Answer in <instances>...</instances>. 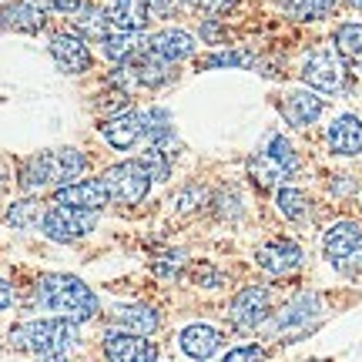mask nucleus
<instances>
[{
	"instance_id": "obj_22",
	"label": "nucleus",
	"mask_w": 362,
	"mask_h": 362,
	"mask_svg": "<svg viewBox=\"0 0 362 362\" xmlns=\"http://www.w3.org/2000/svg\"><path fill=\"white\" fill-rule=\"evenodd\" d=\"M107 17H111V24L117 30H141L148 24V0H111V7H107Z\"/></svg>"
},
{
	"instance_id": "obj_14",
	"label": "nucleus",
	"mask_w": 362,
	"mask_h": 362,
	"mask_svg": "<svg viewBox=\"0 0 362 362\" xmlns=\"http://www.w3.org/2000/svg\"><path fill=\"white\" fill-rule=\"evenodd\" d=\"M362 248V228L356 225V221H336L329 232H325L322 238V252L329 262H336V265H342V262H349L359 255Z\"/></svg>"
},
{
	"instance_id": "obj_36",
	"label": "nucleus",
	"mask_w": 362,
	"mask_h": 362,
	"mask_svg": "<svg viewBox=\"0 0 362 362\" xmlns=\"http://www.w3.org/2000/svg\"><path fill=\"white\" fill-rule=\"evenodd\" d=\"M13 305V285L7 279H0V312Z\"/></svg>"
},
{
	"instance_id": "obj_21",
	"label": "nucleus",
	"mask_w": 362,
	"mask_h": 362,
	"mask_svg": "<svg viewBox=\"0 0 362 362\" xmlns=\"http://www.w3.org/2000/svg\"><path fill=\"white\" fill-rule=\"evenodd\" d=\"M101 44V54L107 57V61H115V64H128L131 57H138V54L144 51V37L138 34V30H111L107 37L98 40Z\"/></svg>"
},
{
	"instance_id": "obj_9",
	"label": "nucleus",
	"mask_w": 362,
	"mask_h": 362,
	"mask_svg": "<svg viewBox=\"0 0 362 362\" xmlns=\"http://www.w3.org/2000/svg\"><path fill=\"white\" fill-rule=\"evenodd\" d=\"M47 51H51L54 64L61 67L64 74H88L94 64V54H90L88 40L81 37L78 30H57L47 37Z\"/></svg>"
},
{
	"instance_id": "obj_34",
	"label": "nucleus",
	"mask_w": 362,
	"mask_h": 362,
	"mask_svg": "<svg viewBox=\"0 0 362 362\" xmlns=\"http://www.w3.org/2000/svg\"><path fill=\"white\" fill-rule=\"evenodd\" d=\"M178 4H192V0H148V11L158 13V17H165V13H171Z\"/></svg>"
},
{
	"instance_id": "obj_5",
	"label": "nucleus",
	"mask_w": 362,
	"mask_h": 362,
	"mask_svg": "<svg viewBox=\"0 0 362 362\" xmlns=\"http://www.w3.org/2000/svg\"><path fill=\"white\" fill-rule=\"evenodd\" d=\"M101 185L107 192V202L115 205H141L148 192H151V175L144 171V165L134 158V161H117L101 175Z\"/></svg>"
},
{
	"instance_id": "obj_38",
	"label": "nucleus",
	"mask_w": 362,
	"mask_h": 362,
	"mask_svg": "<svg viewBox=\"0 0 362 362\" xmlns=\"http://www.w3.org/2000/svg\"><path fill=\"white\" fill-rule=\"evenodd\" d=\"M346 4H349V7H362V0H346Z\"/></svg>"
},
{
	"instance_id": "obj_15",
	"label": "nucleus",
	"mask_w": 362,
	"mask_h": 362,
	"mask_svg": "<svg viewBox=\"0 0 362 362\" xmlns=\"http://www.w3.org/2000/svg\"><path fill=\"white\" fill-rule=\"evenodd\" d=\"M221 342H225V339H221L218 329H211V325H205V322L185 325L178 332V349L194 362H208L221 349Z\"/></svg>"
},
{
	"instance_id": "obj_6",
	"label": "nucleus",
	"mask_w": 362,
	"mask_h": 362,
	"mask_svg": "<svg viewBox=\"0 0 362 362\" xmlns=\"http://www.w3.org/2000/svg\"><path fill=\"white\" fill-rule=\"evenodd\" d=\"M302 81L315 94H342L346 90V67L332 47H315L302 61Z\"/></svg>"
},
{
	"instance_id": "obj_4",
	"label": "nucleus",
	"mask_w": 362,
	"mask_h": 362,
	"mask_svg": "<svg viewBox=\"0 0 362 362\" xmlns=\"http://www.w3.org/2000/svg\"><path fill=\"white\" fill-rule=\"evenodd\" d=\"M322 298L315 296V292H302V296H296L292 302H285L282 309L272 315L269 322H265V332L275 339H298L305 336V332H312L315 325H319V319H322Z\"/></svg>"
},
{
	"instance_id": "obj_24",
	"label": "nucleus",
	"mask_w": 362,
	"mask_h": 362,
	"mask_svg": "<svg viewBox=\"0 0 362 362\" xmlns=\"http://www.w3.org/2000/svg\"><path fill=\"white\" fill-rule=\"evenodd\" d=\"M74 27H78L81 37H90V40H101L115 30L107 11H101V7H81V11L74 13Z\"/></svg>"
},
{
	"instance_id": "obj_29",
	"label": "nucleus",
	"mask_w": 362,
	"mask_h": 362,
	"mask_svg": "<svg viewBox=\"0 0 362 362\" xmlns=\"http://www.w3.org/2000/svg\"><path fill=\"white\" fill-rule=\"evenodd\" d=\"M248 175L255 178V185H259V188H272V185L285 181V171L279 168L269 155H262V151H255V155L248 158Z\"/></svg>"
},
{
	"instance_id": "obj_19",
	"label": "nucleus",
	"mask_w": 362,
	"mask_h": 362,
	"mask_svg": "<svg viewBox=\"0 0 362 362\" xmlns=\"http://www.w3.org/2000/svg\"><path fill=\"white\" fill-rule=\"evenodd\" d=\"M325 111V101L315 90H288L282 98V117L292 128H309Z\"/></svg>"
},
{
	"instance_id": "obj_2",
	"label": "nucleus",
	"mask_w": 362,
	"mask_h": 362,
	"mask_svg": "<svg viewBox=\"0 0 362 362\" xmlns=\"http://www.w3.org/2000/svg\"><path fill=\"white\" fill-rule=\"evenodd\" d=\"M11 346L37 356L40 362H67V352L78 346V322L71 319H30L11 329Z\"/></svg>"
},
{
	"instance_id": "obj_7",
	"label": "nucleus",
	"mask_w": 362,
	"mask_h": 362,
	"mask_svg": "<svg viewBox=\"0 0 362 362\" xmlns=\"http://www.w3.org/2000/svg\"><path fill=\"white\" fill-rule=\"evenodd\" d=\"M98 225V211H78V208H64V205H54L44 211V221H40V232L47 235L51 242H78L84 235L94 232Z\"/></svg>"
},
{
	"instance_id": "obj_35",
	"label": "nucleus",
	"mask_w": 362,
	"mask_h": 362,
	"mask_svg": "<svg viewBox=\"0 0 362 362\" xmlns=\"http://www.w3.org/2000/svg\"><path fill=\"white\" fill-rule=\"evenodd\" d=\"M192 4L194 7H202V11H208V13H225L235 0H192Z\"/></svg>"
},
{
	"instance_id": "obj_16",
	"label": "nucleus",
	"mask_w": 362,
	"mask_h": 362,
	"mask_svg": "<svg viewBox=\"0 0 362 362\" xmlns=\"http://www.w3.org/2000/svg\"><path fill=\"white\" fill-rule=\"evenodd\" d=\"M111 322V332H131V336H151L161 325V315H158L151 305H117L107 315Z\"/></svg>"
},
{
	"instance_id": "obj_28",
	"label": "nucleus",
	"mask_w": 362,
	"mask_h": 362,
	"mask_svg": "<svg viewBox=\"0 0 362 362\" xmlns=\"http://www.w3.org/2000/svg\"><path fill=\"white\" fill-rule=\"evenodd\" d=\"M282 7L296 21H322L336 11V0H285Z\"/></svg>"
},
{
	"instance_id": "obj_10",
	"label": "nucleus",
	"mask_w": 362,
	"mask_h": 362,
	"mask_svg": "<svg viewBox=\"0 0 362 362\" xmlns=\"http://www.w3.org/2000/svg\"><path fill=\"white\" fill-rule=\"evenodd\" d=\"M151 61H161V64H178V61H188L194 54V37L188 30H181V27H165V30H158L151 37L144 40V51Z\"/></svg>"
},
{
	"instance_id": "obj_39",
	"label": "nucleus",
	"mask_w": 362,
	"mask_h": 362,
	"mask_svg": "<svg viewBox=\"0 0 362 362\" xmlns=\"http://www.w3.org/2000/svg\"><path fill=\"white\" fill-rule=\"evenodd\" d=\"M356 259H359V265H362V248H359V255H356Z\"/></svg>"
},
{
	"instance_id": "obj_17",
	"label": "nucleus",
	"mask_w": 362,
	"mask_h": 362,
	"mask_svg": "<svg viewBox=\"0 0 362 362\" xmlns=\"http://www.w3.org/2000/svg\"><path fill=\"white\" fill-rule=\"evenodd\" d=\"M325 144L339 158L362 155V121L356 115H339L325 131Z\"/></svg>"
},
{
	"instance_id": "obj_32",
	"label": "nucleus",
	"mask_w": 362,
	"mask_h": 362,
	"mask_svg": "<svg viewBox=\"0 0 362 362\" xmlns=\"http://www.w3.org/2000/svg\"><path fill=\"white\" fill-rule=\"evenodd\" d=\"M221 362H265V349H262V346H238V349H232Z\"/></svg>"
},
{
	"instance_id": "obj_11",
	"label": "nucleus",
	"mask_w": 362,
	"mask_h": 362,
	"mask_svg": "<svg viewBox=\"0 0 362 362\" xmlns=\"http://www.w3.org/2000/svg\"><path fill=\"white\" fill-rule=\"evenodd\" d=\"M107 362H158V346L144 336L131 332H107L101 342Z\"/></svg>"
},
{
	"instance_id": "obj_20",
	"label": "nucleus",
	"mask_w": 362,
	"mask_h": 362,
	"mask_svg": "<svg viewBox=\"0 0 362 362\" xmlns=\"http://www.w3.org/2000/svg\"><path fill=\"white\" fill-rule=\"evenodd\" d=\"M44 24H47L44 11H40L37 4H30V0H11V4L0 7V27L4 30L37 34V30H44Z\"/></svg>"
},
{
	"instance_id": "obj_37",
	"label": "nucleus",
	"mask_w": 362,
	"mask_h": 362,
	"mask_svg": "<svg viewBox=\"0 0 362 362\" xmlns=\"http://www.w3.org/2000/svg\"><path fill=\"white\" fill-rule=\"evenodd\" d=\"M202 37H205V40H218V37H221L218 24H211V21H205V24H202Z\"/></svg>"
},
{
	"instance_id": "obj_12",
	"label": "nucleus",
	"mask_w": 362,
	"mask_h": 362,
	"mask_svg": "<svg viewBox=\"0 0 362 362\" xmlns=\"http://www.w3.org/2000/svg\"><path fill=\"white\" fill-rule=\"evenodd\" d=\"M54 205L78 208V211H101L107 205V192H104L101 178H81L54 188Z\"/></svg>"
},
{
	"instance_id": "obj_31",
	"label": "nucleus",
	"mask_w": 362,
	"mask_h": 362,
	"mask_svg": "<svg viewBox=\"0 0 362 362\" xmlns=\"http://www.w3.org/2000/svg\"><path fill=\"white\" fill-rule=\"evenodd\" d=\"M252 64H255V57L248 51H221V54L205 57V61H202V71H208V67H252Z\"/></svg>"
},
{
	"instance_id": "obj_27",
	"label": "nucleus",
	"mask_w": 362,
	"mask_h": 362,
	"mask_svg": "<svg viewBox=\"0 0 362 362\" xmlns=\"http://www.w3.org/2000/svg\"><path fill=\"white\" fill-rule=\"evenodd\" d=\"M275 205H279V211H282L288 221H305L309 218V198H305V192H298V188H292V185L279 188Z\"/></svg>"
},
{
	"instance_id": "obj_8",
	"label": "nucleus",
	"mask_w": 362,
	"mask_h": 362,
	"mask_svg": "<svg viewBox=\"0 0 362 362\" xmlns=\"http://www.w3.org/2000/svg\"><path fill=\"white\" fill-rule=\"evenodd\" d=\"M269 315H272V292L262 288V285H245V288L232 298V309H228L232 325L242 329V332H252V329L265 325Z\"/></svg>"
},
{
	"instance_id": "obj_26",
	"label": "nucleus",
	"mask_w": 362,
	"mask_h": 362,
	"mask_svg": "<svg viewBox=\"0 0 362 362\" xmlns=\"http://www.w3.org/2000/svg\"><path fill=\"white\" fill-rule=\"evenodd\" d=\"M259 151H262V155H269L272 161H275V165L285 171V178H292V175L298 171V151L292 148V141H288L285 134H272V138L262 144Z\"/></svg>"
},
{
	"instance_id": "obj_1",
	"label": "nucleus",
	"mask_w": 362,
	"mask_h": 362,
	"mask_svg": "<svg viewBox=\"0 0 362 362\" xmlns=\"http://www.w3.org/2000/svg\"><path fill=\"white\" fill-rule=\"evenodd\" d=\"M34 305L40 312H51L57 319H71V322H88L101 312V298L94 296V288L84 285L78 275L67 272H51L40 275L34 285Z\"/></svg>"
},
{
	"instance_id": "obj_13",
	"label": "nucleus",
	"mask_w": 362,
	"mask_h": 362,
	"mask_svg": "<svg viewBox=\"0 0 362 362\" xmlns=\"http://www.w3.org/2000/svg\"><path fill=\"white\" fill-rule=\"evenodd\" d=\"M101 138L115 151H131L144 138V115L141 111H121L101 124Z\"/></svg>"
},
{
	"instance_id": "obj_23",
	"label": "nucleus",
	"mask_w": 362,
	"mask_h": 362,
	"mask_svg": "<svg viewBox=\"0 0 362 362\" xmlns=\"http://www.w3.org/2000/svg\"><path fill=\"white\" fill-rule=\"evenodd\" d=\"M44 211H47V208L40 205L37 198H21V202H13V205L7 208L4 221H7L11 228H21V232H27V228H40Z\"/></svg>"
},
{
	"instance_id": "obj_3",
	"label": "nucleus",
	"mask_w": 362,
	"mask_h": 362,
	"mask_svg": "<svg viewBox=\"0 0 362 362\" xmlns=\"http://www.w3.org/2000/svg\"><path fill=\"white\" fill-rule=\"evenodd\" d=\"M88 171V155L78 148H51V151H37L30 155L17 171V185L24 192H40V188H61L71 185Z\"/></svg>"
},
{
	"instance_id": "obj_33",
	"label": "nucleus",
	"mask_w": 362,
	"mask_h": 362,
	"mask_svg": "<svg viewBox=\"0 0 362 362\" xmlns=\"http://www.w3.org/2000/svg\"><path fill=\"white\" fill-rule=\"evenodd\" d=\"M40 11H57V13H78L84 4L81 0H34Z\"/></svg>"
},
{
	"instance_id": "obj_18",
	"label": "nucleus",
	"mask_w": 362,
	"mask_h": 362,
	"mask_svg": "<svg viewBox=\"0 0 362 362\" xmlns=\"http://www.w3.org/2000/svg\"><path fill=\"white\" fill-rule=\"evenodd\" d=\"M255 262L269 275H285V272H296L302 265V248L296 242H288V238H275V242H265L255 252Z\"/></svg>"
},
{
	"instance_id": "obj_25",
	"label": "nucleus",
	"mask_w": 362,
	"mask_h": 362,
	"mask_svg": "<svg viewBox=\"0 0 362 362\" xmlns=\"http://www.w3.org/2000/svg\"><path fill=\"white\" fill-rule=\"evenodd\" d=\"M336 54L352 64L356 71H362V24H342L336 30Z\"/></svg>"
},
{
	"instance_id": "obj_30",
	"label": "nucleus",
	"mask_w": 362,
	"mask_h": 362,
	"mask_svg": "<svg viewBox=\"0 0 362 362\" xmlns=\"http://www.w3.org/2000/svg\"><path fill=\"white\" fill-rule=\"evenodd\" d=\"M171 151H161V148H148L138 161L144 165V171L151 175V181H168L171 178Z\"/></svg>"
}]
</instances>
